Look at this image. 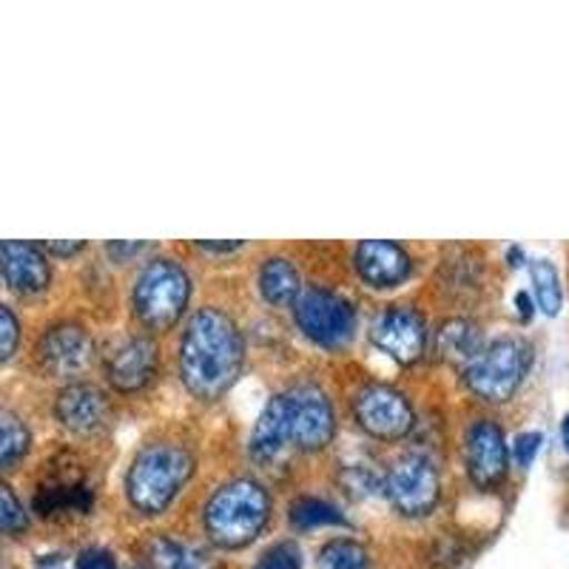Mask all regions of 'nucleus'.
I'll return each mask as SVG.
<instances>
[{
    "instance_id": "nucleus-1",
    "label": "nucleus",
    "mask_w": 569,
    "mask_h": 569,
    "mask_svg": "<svg viewBox=\"0 0 569 569\" xmlns=\"http://www.w3.org/2000/svg\"><path fill=\"white\" fill-rule=\"evenodd\" d=\"M333 433H337V419L325 390L299 385L273 396L259 413L251 433V456L268 465L277 461L288 447L322 450L333 441Z\"/></svg>"
},
{
    "instance_id": "nucleus-2",
    "label": "nucleus",
    "mask_w": 569,
    "mask_h": 569,
    "mask_svg": "<svg viewBox=\"0 0 569 569\" xmlns=\"http://www.w3.org/2000/svg\"><path fill=\"white\" fill-rule=\"evenodd\" d=\"M242 365L240 328L217 308H202L188 319L180 345V376L202 401L220 399Z\"/></svg>"
},
{
    "instance_id": "nucleus-3",
    "label": "nucleus",
    "mask_w": 569,
    "mask_h": 569,
    "mask_svg": "<svg viewBox=\"0 0 569 569\" xmlns=\"http://www.w3.org/2000/svg\"><path fill=\"white\" fill-rule=\"evenodd\" d=\"M194 472V459L186 447L171 445V441H157V445L142 447L126 479L129 501L140 512L157 516L174 501Z\"/></svg>"
},
{
    "instance_id": "nucleus-4",
    "label": "nucleus",
    "mask_w": 569,
    "mask_h": 569,
    "mask_svg": "<svg viewBox=\"0 0 569 569\" xmlns=\"http://www.w3.org/2000/svg\"><path fill=\"white\" fill-rule=\"evenodd\" d=\"M268 492L251 479L222 485L206 505V530L217 547L240 550L262 532L268 521Z\"/></svg>"
},
{
    "instance_id": "nucleus-5",
    "label": "nucleus",
    "mask_w": 569,
    "mask_h": 569,
    "mask_svg": "<svg viewBox=\"0 0 569 569\" xmlns=\"http://www.w3.org/2000/svg\"><path fill=\"white\" fill-rule=\"evenodd\" d=\"M188 297H191L188 273L171 259H154L137 277L134 313L146 328L166 330L182 317Z\"/></svg>"
},
{
    "instance_id": "nucleus-6",
    "label": "nucleus",
    "mask_w": 569,
    "mask_h": 569,
    "mask_svg": "<svg viewBox=\"0 0 569 569\" xmlns=\"http://www.w3.org/2000/svg\"><path fill=\"white\" fill-rule=\"evenodd\" d=\"M530 348L521 339H498L487 345L479 359L465 370L467 388L485 401H507L525 382Z\"/></svg>"
},
{
    "instance_id": "nucleus-7",
    "label": "nucleus",
    "mask_w": 569,
    "mask_h": 569,
    "mask_svg": "<svg viewBox=\"0 0 569 569\" xmlns=\"http://www.w3.org/2000/svg\"><path fill=\"white\" fill-rule=\"evenodd\" d=\"M293 317L302 333L322 348H342L350 342L356 313L345 297L325 288H308L293 305Z\"/></svg>"
},
{
    "instance_id": "nucleus-8",
    "label": "nucleus",
    "mask_w": 569,
    "mask_h": 569,
    "mask_svg": "<svg viewBox=\"0 0 569 569\" xmlns=\"http://www.w3.org/2000/svg\"><path fill=\"white\" fill-rule=\"evenodd\" d=\"M385 492L401 516L421 518L439 501V472L425 456H405L390 467Z\"/></svg>"
},
{
    "instance_id": "nucleus-9",
    "label": "nucleus",
    "mask_w": 569,
    "mask_h": 569,
    "mask_svg": "<svg viewBox=\"0 0 569 569\" xmlns=\"http://www.w3.org/2000/svg\"><path fill=\"white\" fill-rule=\"evenodd\" d=\"M356 421L376 439H399L413 427L410 401L388 385H368L353 399Z\"/></svg>"
},
{
    "instance_id": "nucleus-10",
    "label": "nucleus",
    "mask_w": 569,
    "mask_h": 569,
    "mask_svg": "<svg viewBox=\"0 0 569 569\" xmlns=\"http://www.w3.org/2000/svg\"><path fill=\"white\" fill-rule=\"evenodd\" d=\"M370 339L390 359H396L399 365H410L425 353V319L419 317V311L408 308V305H399V308H390V311H385L382 317L376 319Z\"/></svg>"
},
{
    "instance_id": "nucleus-11",
    "label": "nucleus",
    "mask_w": 569,
    "mask_h": 569,
    "mask_svg": "<svg viewBox=\"0 0 569 569\" xmlns=\"http://www.w3.org/2000/svg\"><path fill=\"white\" fill-rule=\"evenodd\" d=\"M38 362L60 379L80 376L94 362V342L78 325H58L46 337H40Z\"/></svg>"
},
{
    "instance_id": "nucleus-12",
    "label": "nucleus",
    "mask_w": 569,
    "mask_h": 569,
    "mask_svg": "<svg viewBox=\"0 0 569 569\" xmlns=\"http://www.w3.org/2000/svg\"><path fill=\"white\" fill-rule=\"evenodd\" d=\"M467 470L479 487H492L505 479L507 441L496 421L479 419L467 430Z\"/></svg>"
},
{
    "instance_id": "nucleus-13",
    "label": "nucleus",
    "mask_w": 569,
    "mask_h": 569,
    "mask_svg": "<svg viewBox=\"0 0 569 569\" xmlns=\"http://www.w3.org/2000/svg\"><path fill=\"white\" fill-rule=\"evenodd\" d=\"M356 271L373 288H393L401 279L410 277V257L405 248L390 240H365L356 248Z\"/></svg>"
},
{
    "instance_id": "nucleus-14",
    "label": "nucleus",
    "mask_w": 569,
    "mask_h": 569,
    "mask_svg": "<svg viewBox=\"0 0 569 569\" xmlns=\"http://www.w3.org/2000/svg\"><path fill=\"white\" fill-rule=\"evenodd\" d=\"M58 419L71 433H98L109 419V401L94 385H69L58 396Z\"/></svg>"
},
{
    "instance_id": "nucleus-15",
    "label": "nucleus",
    "mask_w": 569,
    "mask_h": 569,
    "mask_svg": "<svg viewBox=\"0 0 569 569\" xmlns=\"http://www.w3.org/2000/svg\"><path fill=\"white\" fill-rule=\"evenodd\" d=\"M157 368V345L149 337H134L123 342L106 362L111 388L137 390L149 382Z\"/></svg>"
},
{
    "instance_id": "nucleus-16",
    "label": "nucleus",
    "mask_w": 569,
    "mask_h": 569,
    "mask_svg": "<svg viewBox=\"0 0 569 569\" xmlns=\"http://www.w3.org/2000/svg\"><path fill=\"white\" fill-rule=\"evenodd\" d=\"M3 277L14 293H40L52 279L49 262L43 257V248L32 242L7 240L3 242Z\"/></svg>"
},
{
    "instance_id": "nucleus-17",
    "label": "nucleus",
    "mask_w": 569,
    "mask_h": 569,
    "mask_svg": "<svg viewBox=\"0 0 569 569\" xmlns=\"http://www.w3.org/2000/svg\"><path fill=\"white\" fill-rule=\"evenodd\" d=\"M436 350H439V356L447 365L467 370L479 359L481 350H485L481 328L476 322H470V319H450L436 333Z\"/></svg>"
},
{
    "instance_id": "nucleus-18",
    "label": "nucleus",
    "mask_w": 569,
    "mask_h": 569,
    "mask_svg": "<svg viewBox=\"0 0 569 569\" xmlns=\"http://www.w3.org/2000/svg\"><path fill=\"white\" fill-rule=\"evenodd\" d=\"M94 505V492L78 479L69 481H54V485H43L34 496V510L40 516H69V512H86Z\"/></svg>"
},
{
    "instance_id": "nucleus-19",
    "label": "nucleus",
    "mask_w": 569,
    "mask_h": 569,
    "mask_svg": "<svg viewBox=\"0 0 569 569\" xmlns=\"http://www.w3.org/2000/svg\"><path fill=\"white\" fill-rule=\"evenodd\" d=\"M259 291L271 305H297L302 297V277L291 259L271 257L259 271Z\"/></svg>"
},
{
    "instance_id": "nucleus-20",
    "label": "nucleus",
    "mask_w": 569,
    "mask_h": 569,
    "mask_svg": "<svg viewBox=\"0 0 569 569\" xmlns=\"http://www.w3.org/2000/svg\"><path fill=\"white\" fill-rule=\"evenodd\" d=\"M146 558H149L151 569H213L206 552L194 550L191 543H182L169 536H160L154 541H149Z\"/></svg>"
},
{
    "instance_id": "nucleus-21",
    "label": "nucleus",
    "mask_w": 569,
    "mask_h": 569,
    "mask_svg": "<svg viewBox=\"0 0 569 569\" xmlns=\"http://www.w3.org/2000/svg\"><path fill=\"white\" fill-rule=\"evenodd\" d=\"M530 277H532V288H536V297H538V305H541V311L547 313V317H556L563 305V291H561L558 271L552 268V262H547V259H532Z\"/></svg>"
},
{
    "instance_id": "nucleus-22",
    "label": "nucleus",
    "mask_w": 569,
    "mask_h": 569,
    "mask_svg": "<svg viewBox=\"0 0 569 569\" xmlns=\"http://www.w3.org/2000/svg\"><path fill=\"white\" fill-rule=\"evenodd\" d=\"M291 521L302 530H317V527L345 525V516L322 498H299L297 505L291 507Z\"/></svg>"
},
{
    "instance_id": "nucleus-23",
    "label": "nucleus",
    "mask_w": 569,
    "mask_h": 569,
    "mask_svg": "<svg viewBox=\"0 0 569 569\" xmlns=\"http://www.w3.org/2000/svg\"><path fill=\"white\" fill-rule=\"evenodd\" d=\"M322 567L325 569H376L373 558L362 543L350 538H337L322 547Z\"/></svg>"
},
{
    "instance_id": "nucleus-24",
    "label": "nucleus",
    "mask_w": 569,
    "mask_h": 569,
    "mask_svg": "<svg viewBox=\"0 0 569 569\" xmlns=\"http://www.w3.org/2000/svg\"><path fill=\"white\" fill-rule=\"evenodd\" d=\"M29 441H32V436L18 416H0V465H3V470H9L14 461L27 456Z\"/></svg>"
},
{
    "instance_id": "nucleus-25",
    "label": "nucleus",
    "mask_w": 569,
    "mask_h": 569,
    "mask_svg": "<svg viewBox=\"0 0 569 569\" xmlns=\"http://www.w3.org/2000/svg\"><path fill=\"white\" fill-rule=\"evenodd\" d=\"M0 527H3L7 536L27 530V512H23V505L14 498L12 487L9 485L0 487Z\"/></svg>"
},
{
    "instance_id": "nucleus-26",
    "label": "nucleus",
    "mask_w": 569,
    "mask_h": 569,
    "mask_svg": "<svg viewBox=\"0 0 569 569\" xmlns=\"http://www.w3.org/2000/svg\"><path fill=\"white\" fill-rule=\"evenodd\" d=\"M302 561H299V550L293 543H277L266 556L259 558V563L253 569H299Z\"/></svg>"
},
{
    "instance_id": "nucleus-27",
    "label": "nucleus",
    "mask_w": 569,
    "mask_h": 569,
    "mask_svg": "<svg viewBox=\"0 0 569 569\" xmlns=\"http://www.w3.org/2000/svg\"><path fill=\"white\" fill-rule=\"evenodd\" d=\"M541 433H521L516 439V445H512V456H516L518 467H530L532 459H536V453L541 450Z\"/></svg>"
},
{
    "instance_id": "nucleus-28",
    "label": "nucleus",
    "mask_w": 569,
    "mask_h": 569,
    "mask_svg": "<svg viewBox=\"0 0 569 569\" xmlns=\"http://www.w3.org/2000/svg\"><path fill=\"white\" fill-rule=\"evenodd\" d=\"M0 322H3V359H9V356L14 353V345H18V319H14L12 308H0Z\"/></svg>"
},
{
    "instance_id": "nucleus-29",
    "label": "nucleus",
    "mask_w": 569,
    "mask_h": 569,
    "mask_svg": "<svg viewBox=\"0 0 569 569\" xmlns=\"http://www.w3.org/2000/svg\"><path fill=\"white\" fill-rule=\"evenodd\" d=\"M78 569H117V563L106 550H86L80 556Z\"/></svg>"
},
{
    "instance_id": "nucleus-30",
    "label": "nucleus",
    "mask_w": 569,
    "mask_h": 569,
    "mask_svg": "<svg viewBox=\"0 0 569 569\" xmlns=\"http://www.w3.org/2000/svg\"><path fill=\"white\" fill-rule=\"evenodd\" d=\"M146 248H149L146 242H109V246H106V251H109L114 259H126V257H131V253L146 251Z\"/></svg>"
},
{
    "instance_id": "nucleus-31",
    "label": "nucleus",
    "mask_w": 569,
    "mask_h": 569,
    "mask_svg": "<svg viewBox=\"0 0 569 569\" xmlns=\"http://www.w3.org/2000/svg\"><path fill=\"white\" fill-rule=\"evenodd\" d=\"M46 253H60V257H69V253L83 251V242H43Z\"/></svg>"
},
{
    "instance_id": "nucleus-32",
    "label": "nucleus",
    "mask_w": 569,
    "mask_h": 569,
    "mask_svg": "<svg viewBox=\"0 0 569 569\" xmlns=\"http://www.w3.org/2000/svg\"><path fill=\"white\" fill-rule=\"evenodd\" d=\"M197 248H202V251H213V253H228V251H237V248H242V242L240 240H231V242L200 240L197 242Z\"/></svg>"
},
{
    "instance_id": "nucleus-33",
    "label": "nucleus",
    "mask_w": 569,
    "mask_h": 569,
    "mask_svg": "<svg viewBox=\"0 0 569 569\" xmlns=\"http://www.w3.org/2000/svg\"><path fill=\"white\" fill-rule=\"evenodd\" d=\"M516 305H518V313H521V319H530V317H532V305H530V297H527L525 291L518 293V297H516Z\"/></svg>"
},
{
    "instance_id": "nucleus-34",
    "label": "nucleus",
    "mask_w": 569,
    "mask_h": 569,
    "mask_svg": "<svg viewBox=\"0 0 569 569\" xmlns=\"http://www.w3.org/2000/svg\"><path fill=\"white\" fill-rule=\"evenodd\" d=\"M561 439H563V447L569 450V413H567V419H563V425H561Z\"/></svg>"
}]
</instances>
